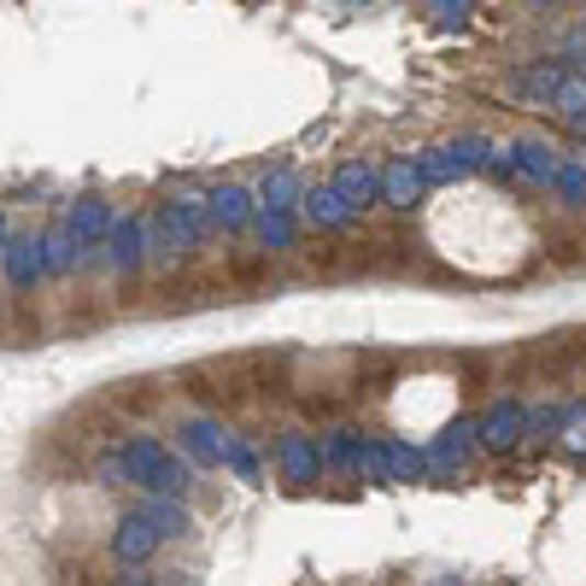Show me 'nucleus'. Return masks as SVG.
Returning <instances> with one entry per match:
<instances>
[{
    "label": "nucleus",
    "instance_id": "obj_1",
    "mask_svg": "<svg viewBox=\"0 0 586 586\" xmlns=\"http://www.w3.org/2000/svg\"><path fill=\"white\" fill-rule=\"evenodd\" d=\"M422 235L446 264H458L470 275H516L533 258V247H540L533 217L487 182L440 188L422 212Z\"/></svg>",
    "mask_w": 586,
    "mask_h": 586
}]
</instances>
